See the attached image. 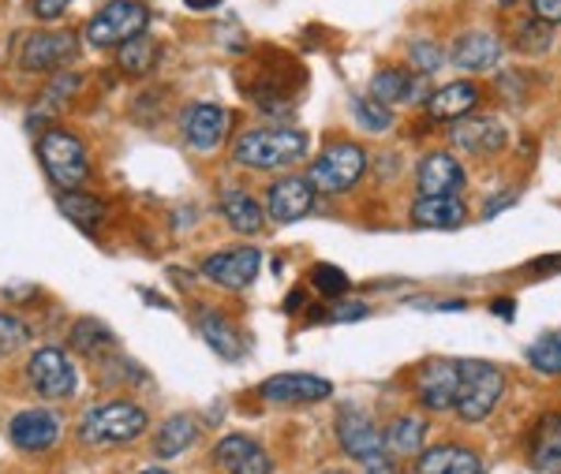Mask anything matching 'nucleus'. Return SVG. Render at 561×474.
Wrapping results in <instances>:
<instances>
[{"label":"nucleus","instance_id":"c03bdc74","mask_svg":"<svg viewBox=\"0 0 561 474\" xmlns=\"http://www.w3.org/2000/svg\"><path fill=\"white\" fill-rule=\"evenodd\" d=\"M187 8H195V12H206V8H217L221 0H184Z\"/></svg>","mask_w":561,"mask_h":474},{"label":"nucleus","instance_id":"c85d7f7f","mask_svg":"<svg viewBox=\"0 0 561 474\" xmlns=\"http://www.w3.org/2000/svg\"><path fill=\"white\" fill-rule=\"evenodd\" d=\"M60 213H65L79 232H98V224H102V217H105V206L90 195H79V190H65V195H60Z\"/></svg>","mask_w":561,"mask_h":474},{"label":"nucleus","instance_id":"1a4fd4ad","mask_svg":"<svg viewBox=\"0 0 561 474\" xmlns=\"http://www.w3.org/2000/svg\"><path fill=\"white\" fill-rule=\"evenodd\" d=\"M79 57V38L71 31H34L20 45V63L26 71H57Z\"/></svg>","mask_w":561,"mask_h":474},{"label":"nucleus","instance_id":"dca6fc26","mask_svg":"<svg viewBox=\"0 0 561 474\" xmlns=\"http://www.w3.org/2000/svg\"><path fill=\"white\" fill-rule=\"evenodd\" d=\"M415 187L420 195H460L465 190V165L446 150H434L415 169Z\"/></svg>","mask_w":561,"mask_h":474},{"label":"nucleus","instance_id":"f03ea898","mask_svg":"<svg viewBox=\"0 0 561 474\" xmlns=\"http://www.w3.org/2000/svg\"><path fill=\"white\" fill-rule=\"evenodd\" d=\"M232 158L248 169H288L296 161L307 158V135L296 127H255V131H243L237 146H232Z\"/></svg>","mask_w":561,"mask_h":474},{"label":"nucleus","instance_id":"0eeeda50","mask_svg":"<svg viewBox=\"0 0 561 474\" xmlns=\"http://www.w3.org/2000/svg\"><path fill=\"white\" fill-rule=\"evenodd\" d=\"M26 381L42 400H68L79 389V373L65 348H38L26 362Z\"/></svg>","mask_w":561,"mask_h":474},{"label":"nucleus","instance_id":"09e8293b","mask_svg":"<svg viewBox=\"0 0 561 474\" xmlns=\"http://www.w3.org/2000/svg\"><path fill=\"white\" fill-rule=\"evenodd\" d=\"M322 474H348V471H322Z\"/></svg>","mask_w":561,"mask_h":474},{"label":"nucleus","instance_id":"c756f323","mask_svg":"<svg viewBox=\"0 0 561 474\" xmlns=\"http://www.w3.org/2000/svg\"><path fill=\"white\" fill-rule=\"evenodd\" d=\"M528 367L547 373V378H558L561 373V330H547L539 333L536 340L528 344Z\"/></svg>","mask_w":561,"mask_h":474},{"label":"nucleus","instance_id":"2f4dec72","mask_svg":"<svg viewBox=\"0 0 561 474\" xmlns=\"http://www.w3.org/2000/svg\"><path fill=\"white\" fill-rule=\"evenodd\" d=\"M71 348L79 355H94V359H102L105 351L116 348V336L105 330L102 322H79L76 330H71Z\"/></svg>","mask_w":561,"mask_h":474},{"label":"nucleus","instance_id":"4c0bfd02","mask_svg":"<svg viewBox=\"0 0 561 474\" xmlns=\"http://www.w3.org/2000/svg\"><path fill=\"white\" fill-rule=\"evenodd\" d=\"M528 4H531V20H539L547 26L561 23V0H528Z\"/></svg>","mask_w":561,"mask_h":474},{"label":"nucleus","instance_id":"79ce46f5","mask_svg":"<svg viewBox=\"0 0 561 474\" xmlns=\"http://www.w3.org/2000/svg\"><path fill=\"white\" fill-rule=\"evenodd\" d=\"M513 203H517V195H513V190H510V195H497V198H491V206H486L483 217H497L505 206H513Z\"/></svg>","mask_w":561,"mask_h":474},{"label":"nucleus","instance_id":"473e14b6","mask_svg":"<svg viewBox=\"0 0 561 474\" xmlns=\"http://www.w3.org/2000/svg\"><path fill=\"white\" fill-rule=\"evenodd\" d=\"M311 285L319 288V296H325V299H345L348 288H352V280H348V273L341 269V266H330V262H322V266L311 269Z\"/></svg>","mask_w":561,"mask_h":474},{"label":"nucleus","instance_id":"c9c22d12","mask_svg":"<svg viewBox=\"0 0 561 474\" xmlns=\"http://www.w3.org/2000/svg\"><path fill=\"white\" fill-rule=\"evenodd\" d=\"M409 57H412V68H415V71L431 76V71H438L442 63H446L449 53L442 49L438 42H431V38H415V42L409 45Z\"/></svg>","mask_w":561,"mask_h":474},{"label":"nucleus","instance_id":"2eb2a0df","mask_svg":"<svg viewBox=\"0 0 561 474\" xmlns=\"http://www.w3.org/2000/svg\"><path fill=\"white\" fill-rule=\"evenodd\" d=\"M449 139L465 153H483V158H491V153H502L505 146H510V131H505V124L494 120V116H465V120H457L449 127Z\"/></svg>","mask_w":561,"mask_h":474},{"label":"nucleus","instance_id":"f257e3e1","mask_svg":"<svg viewBox=\"0 0 561 474\" xmlns=\"http://www.w3.org/2000/svg\"><path fill=\"white\" fill-rule=\"evenodd\" d=\"M147 412L131 400H108V404H98L83 412L79 418V441L90 444V449H113V444H131L135 437L147 433Z\"/></svg>","mask_w":561,"mask_h":474},{"label":"nucleus","instance_id":"6ab92c4d","mask_svg":"<svg viewBox=\"0 0 561 474\" xmlns=\"http://www.w3.org/2000/svg\"><path fill=\"white\" fill-rule=\"evenodd\" d=\"M337 441H341V449H345L352 460H359V463H367V460H375V455L389 452L382 433H378V426L370 423L364 412H345L337 418Z\"/></svg>","mask_w":561,"mask_h":474},{"label":"nucleus","instance_id":"f3484780","mask_svg":"<svg viewBox=\"0 0 561 474\" xmlns=\"http://www.w3.org/2000/svg\"><path fill=\"white\" fill-rule=\"evenodd\" d=\"M505 57V45L497 34L491 31H468V34H460V38L454 42V49H449V60L457 63L460 71H491L497 68Z\"/></svg>","mask_w":561,"mask_h":474},{"label":"nucleus","instance_id":"6e6552de","mask_svg":"<svg viewBox=\"0 0 561 474\" xmlns=\"http://www.w3.org/2000/svg\"><path fill=\"white\" fill-rule=\"evenodd\" d=\"M415 396L427 412H454L460 392V367L457 359H427L415 370Z\"/></svg>","mask_w":561,"mask_h":474},{"label":"nucleus","instance_id":"7ed1b4c3","mask_svg":"<svg viewBox=\"0 0 561 474\" xmlns=\"http://www.w3.org/2000/svg\"><path fill=\"white\" fill-rule=\"evenodd\" d=\"M38 161L60 190H79L90 180V153L68 127H49L38 135Z\"/></svg>","mask_w":561,"mask_h":474},{"label":"nucleus","instance_id":"bb28decb","mask_svg":"<svg viewBox=\"0 0 561 474\" xmlns=\"http://www.w3.org/2000/svg\"><path fill=\"white\" fill-rule=\"evenodd\" d=\"M195 441H198V423H195V418L192 415H169L165 423H161L158 437H153V452H158L161 460H169V455L187 452Z\"/></svg>","mask_w":561,"mask_h":474},{"label":"nucleus","instance_id":"39448f33","mask_svg":"<svg viewBox=\"0 0 561 474\" xmlns=\"http://www.w3.org/2000/svg\"><path fill=\"white\" fill-rule=\"evenodd\" d=\"M367 176V150L359 142H333L307 169V184L314 195H345Z\"/></svg>","mask_w":561,"mask_h":474},{"label":"nucleus","instance_id":"cd10ccee","mask_svg":"<svg viewBox=\"0 0 561 474\" xmlns=\"http://www.w3.org/2000/svg\"><path fill=\"white\" fill-rule=\"evenodd\" d=\"M423 437H427V418H423V415H401L397 423H389L382 441H386V449H393V452L420 455Z\"/></svg>","mask_w":561,"mask_h":474},{"label":"nucleus","instance_id":"b1692460","mask_svg":"<svg viewBox=\"0 0 561 474\" xmlns=\"http://www.w3.org/2000/svg\"><path fill=\"white\" fill-rule=\"evenodd\" d=\"M531 471L561 474V415L558 412L542 415L536 433H531Z\"/></svg>","mask_w":561,"mask_h":474},{"label":"nucleus","instance_id":"aec40b11","mask_svg":"<svg viewBox=\"0 0 561 474\" xmlns=\"http://www.w3.org/2000/svg\"><path fill=\"white\" fill-rule=\"evenodd\" d=\"M415 474H486V463L465 444H434L415 455Z\"/></svg>","mask_w":561,"mask_h":474},{"label":"nucleus","instance_id":"ea45409f","mask_svg":"<svg viewBox=\"0 0 561 474\" xmlns=\"http://www.w3.org/2000/svg\"><path fill=\"white\" fill-rule=\"evenodd\" d=\"M333 322H359V317H367V307L364 303H341L337 310H330Z\"/></svg>","mask_w":561,"mask_h":474},{"label":"nucleus","instance_id":"72a5a7b5","mask_svg":"<svg viewBox=\"0 0 561 474\" xmlns=\"http://www.w3.org/2000/svg\"><path fill=\"white\" fill-rule=\"evenodd\" d=\"M352 113H356L359 127H367V131H375V135L393 127V108H386L382 102H375V97H359V102L352 105Z\"/></svg>","mask_w":561,"mask_h":474},{"label":"nucleus","instance_id":"de8ad7c7","mask_svg":"<svg viewBox=\"0 0 561 474\" xmlns=\"http://www.w3.org/2000/svg\"><path fill=\"white\" fill-rule=\"evenodd\" d=\"M497 4H502V8H513V4H517V0H497Z\"/></svg>","mask_w":561,"mask_h":474},{"label":"nucleus","instance_id":"f704fd0d","mask_svg":"<svg viewBox=\"0 0 561 474\" xmlns=\"http://www.w3.org/2000/svg\"><path fill=\"white\" fill-rule=\"evenodd\" d=\"M513 45H517L520 53H531V57H539V53L550 49V26L539 23V20H520L517 34H513Z\"/></svg>","mask_w":561,"mask_h":474},{"label":"nucleus","instance_id":"37998d69","mask_svg":"<svg viewBox=\"0 0 561 474\" xmlns=\"http://www.w3.org/2000/svg\"><path fill=\"white\" fill-rule=\"evenodd\" d=\"M531 273H561V254H554V258H542V262H531Z\"/></svg>","mask_w":561,"mask_h":474},{"label":"nucleus","instance_id":"20e7f679","mask_svg":"<svg viewBox=\"0 0 561 474\" xmlns=\"http://www.w3.org/2000/svg\"><path fill=\"white\" fill-rule=\"evenodd\" d=\"M460 392H457V418L460 423H483L505 392L502 367L486 359H460Z\"/></svg>","mask_w":561,"mask_h":474},{"label":"nucleus","instance_id":"5701e85b","mask_svg":"<svg viewBox=\"0 0 561 474\" xmlns=\"http://www.w3.org/2000/svg\"><path fill=\"white\" fill-rule=\"evenodd\" d=\"M420 76L415 71H404V68H382L375 71V79H370V97L375 102H382L386 108L393 105H409V102H420Z\"/></svg>","mask_w":561,"mask_h":474},{"label":"nucleus","instance_id":"7c9ffc66","mask_svg":"<svg viewBox=\"0 0 561 474\" xmlns=\"http://www.w3.org/2000/svg\"><path fill=\"white\" fill-rule=\"evenodd\" d=\"M158 42L150 38V34H139V38L124 42L121 45V71H128V76H147V71L158 63Z\"/></svg>","mask_w":561,"mask_h":474},{"label":"nucleus","instance_id":"a211bd4d","mask_svg":"<svg viewBox=\"0 0 561 474\" xmlns=\"http://www.w3.org/2000/svg\"><path fill=\"white\" fill-rule=\"evenodd\" d=\"M214 460L225 474H274L270 452L251 441V437H240V433L225 437V441L214 449Z\"/></svg>","mask_w":561,"mask_h":474},{"label":"nucleus","instance_id":"ddd939ff","mask_svg":"<svg viewBox=\"0 0 561 474\" xmlns=\"http://www.w3.org/2000/svg\"><path fill=\"white\" fill-rule=\"evenodd\" d=\"M259 396L270 404H319L333 396V385L319 373H274L259 385Z\"/></svg>","mask_w":561,"mask_h":474},{"label":"nucleus","instance_id":"412c9836","mask_svg":"<svg viewBox=\"0 0 561 474\" xmlns=\"http://www.w3.org/2000/svg\"><path fill=\"white\" fill-rule=\"evenodd\" d=\"M476 105H479V86L460 79V83H446L434 90L427 97V116L438 124H457V120H465Z\"/></svg>","mask_w":561,"mask_h":474},{"label":"nucleus","instance_id":"4be33fe9","mask_svg":"<svg viewBox=\"0 0 561 474\" xmlns=\"http://www.w3.org/2000/svg\"><path fill=\"white\" fill-rule=\"evenodd\" d=\"M409 217L420 228H460L468 221V206L460 195H415Z\"/></svg>","mask_w":561,"mask_h":474},{"label":"nucleus","instance_id":"49530a36","mask_svg":"<svg viewBox=\"0 0 561 474\" xmlns=\"http://www.w3.org/2000/svg\"><path fill=\"white\" fill-rule=\"evenodd\" d=\"M139 474H169V471H161V467H147V471H139Z\"/></svg>","mask_w":561,"mask_h":474},{"label":"nucleus","instance_id":"9b49d317","mask_svg":"<svg viewBox=\"0 0 561 474\" xmlns=\"http://www.w3.org/2000/svg\"><path fill=\"white\" fill-rule=\"evenodd\" d=\"M259 266H262L259 247H225L203 262V277L229 291H240L259 277Z\"/></svg>","mask_w":561,"mask_h":474},{"label":"nucleus","instance_id":"f8f14e48","mask_svg":"<svg viewBox=\"0 0 561 474\" xmlns=\"http://www.w3.org/2000/svg\"><path fill=\"white\" fill-rule=\"evenodd\" d=\"M8 437L23 452H49L60 441V415L49 407H26L8 423Z\"/></svg>","mask_w":561,"mask_h":474},{"label":"nucleus","instance_id":"393cba45","mask_svg":"<svg viewBox=\"0 0 561 474\" xmlns=\"http://www.w3.org/2000/svg\"><path fill=\"white\" fill-rule=\"evenodd\" d=\"M198 333H203V340L210 344L221 359H229V362L243 359V340H240L237 325H232L221 310H203V314H198Z\"/></svg>","mask_w":561,"mask_h":474},{"label":"nucleus","instance_id":"58836bf2","mask_svg":"<svg viewBox=\"0 0 561 474\" xmlns=\"http://www.w3.org/2000/svg\"><path fill=\"white\" fill-rule=\"evenodd\" d=\"M71 4V0H34V15H38V20H60V15H65V8Z\"/></svg>","mask_w":561,"mask_h":474},{"label":"nucleus","instance_id":"4468645a","mask_svg":"<svg viewBox=\"0 0 561 474\" xmlns=\"http://www.w3.org/2000/svg\"><path fill=\"white\" fill-rule=\"evenodd\" d=\"M262 209L270 213V221L293 224L314 209V187L307 184V176H280L277 184L266 190V206Z\"/></svg>","mask_w":561,"mask_h":474},{"label":"nucleus","instance_id":"e433bc0d","mask_svg":"<svg viewBox=\"0 0 561 474\" xmlns=\"http://www.w3.org/2000/svg\"><path fill=\"white\" fill-rule=\"evenodd\" d=\"M26 336H31V330L20 322L15 314H0V355H12L20 351L26 344Z\"/></svg>","mask_w":561,"mask_h":474},{"label":"nucleus","instance_id":"a18cd8bd","mask_svg":"<svg viewBox=\"0 0 561 474\" xmlns=\"http://www.w3.org/2000/svg\"><path fill=\"white\" fill-rule=\"evenodd\" d=\"M494 314H502V317H513V303H505V299H497V303H494Z\"/></svg>","mask_w":561,"mask_h":474},{"label":"nucleus","instance_id":"a19ab883","mask_svg":"<svg viewBox=\"0 0 561 474\" xmlns=\"http://www.w3.org/2000/svg\"><path fill=\"white\" fill-rule=\"evenodd\" d=\"M364 474H397V463L389 460V452H382V455H375V460L364 463Z\"/></svg>","mask_w":561,"mask_h":474},{"label":"nucleus","instance_id":"423d86ee","mask_svg":"<svg viewBox=\"0 0 561 474\" xmlns=\"http://www.w3.org/2000/svg\"><path fill=\"white\" fill-rule=\"evenodd\" d=\"M147 23H150V8L142 0H108L98 15H90L87 23V42L94 49H121L124 42L139 38L147 34Z\"/></svg>","mask_w":561,"mask_h":474},{"label":"nucleus","instance_id":"a878e982","mask_svg":"<svg viewBox=\"0 0 561 474\" xmlns=\"http://www.w3.org/2000/svg\"><path fill=\"white\" fill-rule=\"evenodd\" d=\"M221 217L229 221L232 232H240V235H255V232H262V224H266V209L240 187H232L221 195Z\"/></svg>","mask_w":561,"mask_h":474},{"label":"nucleus","instance_id":"9d476101","mask_svg":"<svg viewBox=\"0 0 561 474\" xmlns=\"http://www.w3.org/2000/svg\"><path fill=\"white\" fill-rule=\"evenodd\" d=\"M229 108L214 105V102H195L184 108V116H180V127H184V139L192 150L198 153H214L217 146L229 139Z\"/></svg>","mask_w":561,"mask_h":474}]
</instances>
